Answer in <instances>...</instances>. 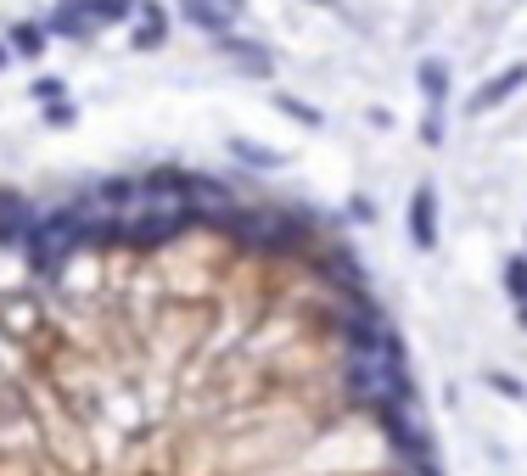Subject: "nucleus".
<instances>
[{"mask_svg":"<svg viewBox=\"0 0 527 476\" xmlns=\"http://www.w3.org/2000/svg\"><path fill=\"white\" fill-rule=\"evenodd\" d=\"M186 230H202V208H146L141 219H129V236L124 247H169V241H180Z\"/></svg>","mask_w":527,"mask_h":476,"instance_id":"1","label":"nucleus"},{"mask_svg":"<svg viewBox=\"0 0 527 476\" xmlns=\"http://www.w3.org/2000/svg\"><path fill=\"white\" fill-rule=\"evenodd\" d=\"M410 241L421 252L438 247V191H432V180H421L410 196Z\"/></svg>","mask_w":527,"mask_h":476,"instance_id":"2","label":"nucleus"},{"mask_svg":"<svg viewBox=\"0 0 527 476\" xmlns=\"http://www.w3.org/2000/svg\"><path fill=\"white\" fill-rule=\"evenodd\" d=\"M527 84V62H511L505 73H494L488 84H477V96H471V112H494V107H505V101L516 96Z\"/></svg>","mask_w":527,"mask_h":476,"instance_id":"3","label":"nucleus"},{"mask_svg":"<svg viewBox=\"0 0 527 476\" xmlns=\"http://www.w3.org/2000/svg\"><path fill=\"white\" fill-rule=\"evenodd\" d=\"M6 56H23V62H40L45 45H51V34H45V23H12V34H6Z\"/></svg>","mask_w":527,"mask_h":476,"instance_id":"4","label":"nucleus"},{"mask_svg":"<svg viewBox=\"0 0 527 476\" xmlns=\"http://www.w3.org/2000/svg\"><path fill=\"white\" fill-rule=\"evenodd\" d=\"M180 17H186V23H197L202 34H219V40L236 28V6H202V0H191V6H180Z\"/></svg>","mask_w":527,"mask_h":476,"instance_id":"5","label":"nucleus"},{"mask_svg":"<svg viewBox=\"0 0 527 476\" xmlns=\"http://www.w3.org/2000/svg\"><path fill=\"white\" fill-rule=\"evenodd\" d=\"M79 17H85L90 28H107V23H129L135 6H129V0H79Z\"/></svg>","mask_w":527,"mask_h":476,"instance_id":"6","label":"nucleus"},{"mask_svg":"<svg viewBox=\"0 0 527 476\" xmlns=\"http://www.w3.org/2000/svg\"><path fill=\"white\" fill-rule=\"evenodd\" d=\"M163 40H169V12L163 6H146L141 23H135V51H157Z\"/></svg>","mask_w":527,"mask_h":476,"instance_id":"7","label":"nucleus"},{"mask_svg":"<svg viewBox=\"0 0 527 476\" xmlns=\"http://www.w3.org/2000/svg\"><path fill=\"white\" fill-rule=\"evenodd\" d=\"M415 84H421V96H427L432 112L449 101V68H443V62H421V68H415Z\"/></svg>","mask_w":527,"mask_h":476,"instance_id":"8","label":"nucleus"},{"mask_svg":"<svg viewBox=\"0 0 527 476\" xmlns=\"http://www.w3.org/2000/svg\"><path fill=\"white\" fill-rule=\"evenodd\" d=\"M90 196H96V208H129V202H141V191H135V180H129V174H113V180H101Z\"/></svg>","mask_w":527,"mask_h":476,"instance_id":"9","label":"nucleus"},{"mask_svg":"<svg viewBox=\"0 0 527 476\" xmlns=\"http://www.w3.org/2000/svg\"><path fill=\"white\" fill-rule=\"evenodd\" d=\"M230 152H236V163H247V168H286V157L275 152V146H258V140H247V135L230 140Z\"/></svg>","mask_w":527,"mask_h":476,"instance_id":"10","label":"nucleus"},{"mask_svg":"<svg viewBox=\"0 0 527 476\" xmlns=\"http://www.w3.org/2000/svg\"><path fill=\"white\" fill-rule=\"evenodd\" d=\"M45 34H57V40H85L90 23L79 17V6H57V12L45 17Z\"/></svg>","mask_w":527,"mask_h":476,"instance_id":"11","label":"nucleus"},{"mask_svg":"<svg viewBox=\"0 0 527 476\" xmlns=\"http://www.w3.org/2000/svg\"><path fill=\"white\" fill-rule=\"evenodd\" d=\"M499 286H505V297H511V303H527V252H511V258H505Z\"/></svg>","mask_w":527,"mask_h":476,"instance_id":"12","label":"nucleus"},{"mask_svg":"<svg viewBox=\"0 0 527 476\" xmlns=\"http://www.w3.org/2000/svg\"><path fill=\"white\" fill-rule=\"evenodd\" d=\"M219 45H225L230 56H242V68H247V73H258V79L270 73V51H264V45H247V40H236V34H225Z\"/></svg>","mask_w":527,"mask_h":476,"instance_id":"13","label":"nucleus"},{"mask_svg":"<svg viewBox=\"0 0 527 476\" xmlns=\"http://www.w3.org/2000/svg\"><path fill=\"white\" fill-rule=\"evenodd\" d=\"M275 107H281L286 118L309 124V129H320V124H326V112H320V107H309V101H298V96H275Z\"/></svg>","mask_w":527,"mask_h":476,"instance_id":"14","label":"nucleus"},{"mask_svg":"<svg viewBox=\"0 0 527 476\" xmlns=\"http://www.w3.org/2000/svg\"><path fill=\"white\" fill-rule=\"evenodd\" d=\"M483 387H488V392H499V398H511V404H527V387H522L516 376H505V370H488Z\"/></svg>","mask_w":527,"mask_h":476,"instance_id":"15","label":"nucleus"},{"mask_svg":"<svg viewBox=\"0 0 527 476\" xmlns=\"http://www.w3.org/2000/svg\"><path fill=\"white\" fill-rule=\"evenodd\" d=\"M45 124H51V129H68V124H79V107H73L68 96H62V101H51V107H45Z\"/></svg>","mask_w":527,"mask_h":476,"instance_id":"16","label":"nucleus"},{"mask_svg":"<svg viewBox=\"0 0 527 476\" xmlns=\"http://www.w3.org/2000/svg\"><path fill=\"white\" fill-rule=\"evenodd\" d=\"M23 213H40L29 202V196H17V191H0V219H23Z\"/></svg>","mask_w":527,"mask_h":476,"instance_id":"17","label":"nucleus"},{"mask_svg":"<svg viewBox=\"0 0 527 476\" xmlns=\"http://www.w3.org/2000/svg\"><path fill=\"white\" fill-rule=\"evenodd\" d=\"M68 96V90H62V79H34V101H45V107H51V101H62Z\"/></svg>","mask_w":527,"mask_h":476,"instance_id":"18","label":"nucleus"},{"mask_svg":"<svg viewBox=\"0 0 527 476\" xmlns=\"http://www.w3.org/2000/svg\"><path fill=\"white\" fill-rule=\"evenodd\" d=\"M421 140H427V146H438V140H443V118H438V112L421 118Z\"/></svg>","mask_w":527,"mask_h":476,"instance_id":"19","label":"nucleus"},{"mask_svg":"<svg viewBox=\"0 0 527 476\" xmlns=\"http://www.w3.org/2000/svg\"><path fill=\"white\" fill-rule=\"evenodd\" d=\"M516 325H522V331H527V303H516Z\"/></svg>","mask_w":527,"mask_h":476,"instance_id":"20","label":"nucleus"},{"mask_svg":"<svg viewBox=\"0 0 527 476\" xmlns=\"http://www.w3.org/2000/svg\"><path fill=\"white\" fill-rule=\"evenodd\" d=\"M0 68H12V56H6V45H0Z\"/></svg>","mask_w":527,"mask_h":476,"instance_id":"21","label":"nucleus"}]
</instances>
